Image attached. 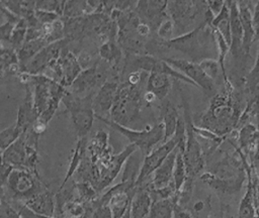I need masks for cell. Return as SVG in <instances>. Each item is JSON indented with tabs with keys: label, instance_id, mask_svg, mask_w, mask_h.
I'll return each mask as SVG.
<instances>
[{
	"label": "cell",
	"instance_id": "cell-1",
	"mask_svg": "<svg viewBox=\"0 0 259 218\" xmlns=\"http://www.w3.org/2000/svg\"><path fill=\"white\" fill-rule=\"evenodd\" d=\"M223 91L210 98L208 107L192 115L193 123L200 128L207 129L224 137L234 131L245 110L243 101L246 98L238 92L231 81L224 84Z\"/></svg>",
	"mask_w": 259,
	"mask_h": 218
},
{
	"label": "cell",
	"instance_id": "cell-2",
	"mask_svg": "<svg viewBox=\"0 0 259 218\" xmlns=\"http://www.w3.org/2000/svg\"><path fill=\"white\" fill-rule=\"evenodd\" d=\"M137 150L138 147L130 143L118 153H113L110 146L95 159L91 160L85 155L74 176L77 182L90 183L99 194L113 182L128 156Z\"/></svg>",
	"mask_w": 259,
	"mask_h": 218
},
{
	"label": "cell",
	"instance_id": "cell-3",
	"mask_svg": "<svg viewBox=\"0 0 259 218\" xmlns=\"http://www.w3.org/2000/svg\"><path fill=\"white\" fill-rule=\"evenodd\" d=\"M157 49L162 47L174 49L193 63H200L206 59L218 60V49L213 37V29L208 21L202 22L193 30L169 40H155Z\"/></svg>",
	"mask_w": 259,
	"mask_h": 218
},
{
	"label": "cell",
	"instance_id": "cell-4",
	"mask_svg": "<svg viewBox=\"0 0 259 218\" xmlns=\"http://www.w3.org/2000/svg\"><path fill=\"white\" fill-rule=\"evenodd\" d=\"M146 86L147 82L134 86L126 81H121L109 112V119L126 127L138 121L145 103L144 89H146Z\"/></svg>",
	"mask_w": 259,
	"mask_h": 218
},
{
	"label": "cell",
	"instance_id": "cell-5",
	"mask_svg": "<svg viewBox=\"0 0 259 218\" xmlns=\"http://www.w3.org/2000/svg\"><path fill=\"white\" fill-rule=\"evenodd\" d=\"M29 84L32 87L33 104L38 118L49 124L68 89L45 75H31Z\"/></svg>",
	"mask_w": 259,
	"mask_h": 218
},
{
	"label": "cell",
	"instance_id": "cell-6",
	"mask_svg": "<svg viewBox=\"0 0 259 218\" xmlns=\"http://www.w3.org/2000/svg\"><path fill=\"white\" fill-rule=\"evenodd\" d=\"M49 187L44 183L39 174L20 169H14L9 175L6 183L2 186V195L6 196L7 202L26 203Z\"/></svg>",
	"mask_w": 259,
	"mask_h": 218
},
{
	"label": "cell",
	"instance_id": "cell-7",
	"mask_svg": "<svg viewBox=\"0 0 259 218\" xmlns=\"http://www.w3.org/2000/svg\"><path fill=\"white\" fill-rule=\"evenodd\" d=\"M38 137L39 135L35 134L31 128L28 129L14 143L1 151V160L8 162L14 169L38 174Z\"/></svg>",
	"mask_w": 259,
	"mask_h": 218
},
{
	"label": "cell",
	"instance_id": "cell-8",
	"mask_svg": "<svg viewBox=\"0 0 259 218\" xmlns=\"http://www.w3.org/2000/svg\"><path fill=\"white\" fill-rule=\"evenodd\" d=\"M167 10L174 22L176 36H179L193 30L204 22L208 7L206 1L177 0L168 1Z\"/></svg>",
	"mask_w": 259,
	"mask_h": 218
},
{
	"label": "cell",
	"instance_id": "cell-9",
	"mask_svg": "<svg viewBox=\"0 0 259 218\" xmlns=\"http://www.w3.org/2000/svg\"><path fill=\"white\" fill-rule=\"evenodd\" d=\"M180 94L183 104V118L186 126V142L183 151V157L187 173L186 180L194 182L195 178L200 175L204 168V157L202 146L198 141V137L194 130L193 118L188 102L186 100V97L183 95L182 91H180Z\"/></svg>",
	"mask_w": 259,
	"mask_h": 218
},
{
	"label": "cell",
	"instance_id": "cell-10",
	"mask_svg": "<svg viewBox=\"0 0 259 218\" xmlns=\"http://www.w3.org/2000/svg\"><path fill=\"white\" fill-rule=\"evenodd\" d=\"M94 95V93H90L85 96H77L68 90V93L62 100L67 112L71 116L78 138L87 137L94 119H96V113L93 107Z\"/></svg>",
	"mask_w": 259,
	"mask_h": 218
},
{
	"label": "cell",
	"instance_id": "cell-11",
	"mask_svg": "<svg viewBox=\"0 0 259 218\" xmlns=\"http://www.w3.org/2000/svg\"><path fill=\"white\" fill-rule=\"evenodd\" d=\"M95 118L102 121L103 123L111 127L113 130L117 131L118 133L126 137L130 140L131 144H134L138 147L143 158L154 149L155 145H157L160 142H163L164 140V126L161 122L153 126H150L147 129L145 128L143 130H135L131 127L122 126L110 120L109 118L97 114L95 115Z\"/></svg>",
	"mask_w": 259,
	"mask_h": 218
},
{
	"label": "cell",
	"instance_id": "cell-12",
	"mask_svg": "<svg viewBox=\"0 0 259 218\" xmlns=\"http://www.w3.org/2000/svg\"><path fill=\"white\" fill-rule=\"evenodd\" d=\"M163 60L191 80L207 97L212 98L218 94L215 82L205 74L198 63H193L186 59L175 58H164Z\"/></svg>",
	"mask_w": 259,
	"mask_h": 218
},
{
	"label": "cell",
	"instance_id": "cell-13",
	"mask_svg": "<svg viewBox=\"0 0 259 218\" xmlns=\"http://www.w3.org/2000/svg\"><path fill=\"white\" fill-rule=\"evenodd\" d=\"M70 40L68 38H64L48 44L39 52H37L24 67H22L21 71L30 75H41L51 63L61 57L63 50L68 46Z\"/></svg>",
	"mask_w": 259,
	"mask_h": 218
},
{
	"label": "cell",
	"instance_id": "cell-14",
	"mask_svg": "<svg viewBox=\"0 0 259 218\" xmlns=\"http://www.w3.org/2000/svg\"><path fill=\"white\" fill-rule=\"evenodd\" d=\"M167 6L168 1L165 0H141L137 2L135 11L140 20L148 24L153 32H156L159 26L170 18Z\"/></svg>",
	"mask_w": 259,
	"mask_h": 218
},
{
	"label": "cell",
	"instance_id": "cell-15",
	"mask_svg": "<svg viewBox=\"0 0 259 218\" xmlns=\"http://www.w3.org/2000/svg\"><path fill=\"white\" fill-rule=\"evenodd\" d=\"M177 147V142L174 137L168 141L162 143L158 147L154 148L148 155L143 158L140 174L137 180V188L147 182L153 175V173L163 164L166 157Z\"/></svg>",
	"mask_w": 259,
	"mask_h": 218
},
{
	"label": "cell",
	"instance_id": "cell-16",
	"mask_svg": "<svg viewBox=\"0 0 259 218\" xmlns=\"http://www.w3.org/2000/svg\"><path fill=\"white\" fill-rule=\"evenodd\" d=\"M245 173L246 171H243L234 177H219L213 173L206 172L200 175V179L217 193L223 195H234L240 192L245 180Z\"/></svg>",
	"mask_w": 259,
	"mask_h": 218
},
{
	"label": "cell",
	"instance_id": "cell-17",
	"mask_svg": "<svg viewBox=\"0 0 259 218\" xmlns=\"http://www.w3.org/2000/svg\"><path fill=\"white\" fill-rule=\"evenodd\" d=\"M121 80L119 78L108 79L95 93L93 99V107L97 115L110 112Z\"/></svg>",
	"mask_w": 259,
	"mask_h": 218
},
{
	"label": "cell",
	"instance_id": "cell-18",
	"mask_svg": "<svg viewBox=\"0 0 259 218\" xmlns=\"http://www.w3.org/2000/svg\"><path fill=\"white\" fill-rule=\"evenodd\" d=\"M230 6V22H231V34L232 42L230 46V52L233 58L238 62H244L245 56L243 51V28L239 14L238 1H229Z\"/></svg>",
	"mask_w": 259,
	"mask_h": 218
},
{
	"label": "cell",
	"instance_id": "cell-19",
	"mask_svg": "<svg viewBox=\"0 0 259 218\" xmlns=\"http://www.w3.org/2000/svg\"><path fill=\"white\" fill-rule=\"evenodd\" d=\"M24 88H25L24 99L18 107L17 116H16V120H15L16 125L22 131V133H24L28 129H30L32 124L39 117L34 108L33 92H32L31 85L26 84V85H24Z\"/></svg>",
	"mask_w": 259,
	"mask_h": 218
},
{
	"label": "cell",
	"instance_id": "cell-20",
	"mask_svg": "<svg viewBox=\"0 0 259 218\" xmlns=\"http://www.w3.org/2000/svg\"><path fill=\"white\" fill-rule=\"evenodd\" d=\"M255 3L251 1H238L239 14L243 28V51L250 56V49L254 42L255 32L253 27V10Z\"/></svg>",
	"mask_w": 259,
	"mask_h": 218
},
{
	"label": "cell",
	"instance_id": "cell-21",
	"mask_svg": "<svg viewBox=\"0 0 259 218\" xmlns=\"http://www.w3.org/2000/svg\"><path fill=\"white\" fill-rule=\"evenodd\" d=\"M178 152V147H176L163 161V164L153 173L150 179V186L153 189H162L170 184L173 181V173H174V166L175 159Z\"/></svg>",
	"mask_w": 259,
	"mask_h": 218
},
{
	"label": "cell",
	"instance_id": "cell-22",
	"mask_svg": "<svg viewBox=\"0 0 259 218\" xmlns=\"http://www.w3.org/2000/svg\"><path fill=\"white\" fill-rule=\"evenodd\" d=\"M59 63L63 74L62 85L68 89L79 76V74L83 71L82 67L78 62L77 56L72 50H70L69 46L63 50L61 57L59 58Z\"/></svg>",
	"mask_w": 259,
	"mask_h": 218
},
{
	"label": "cell",
	"instance_id": "cell-23",
	"mask_svg": "<svg viewBox=\"0 0 259 218\" xmlns=\"http://www.w3.org/2000/svg\"><path fill=\"white\" fill-rule=\"evenodd\" d=\"M24 205L35 214L54 217L56 212V195L48 189L28 200Z\"/></svg>",
	"mask_w": 259,
	"mask_h": 218
},
{
	"label": "cell",
	"instance_id": "cell-24",
	"mask_svg": "<svg viewBox=\"0 0 259 218\" xmlns=\"http://www.w3.org/2000/svg\"><path fill=\"white\" fill-rule=\"evenodd\" d=\"M152 203V197L146 183H144L142 186L138 187L137 193L133 198L131 204V218H147Z\"/></svg>",
	"mask_w": 259,
	"mask_h": 218
},
{
	"label": "cell",
	"instance_id": "cell-25",
	"mask_svg": "<svg viewBox=\"0 0 259 218\" xmlns=\"http://www.w3.org/2000/svg\"><path fill=\"white\" fill-rule=\"evenodd\" d=\"M180 115L178 114L177 108L169 100H165L161 105L160 118L161 123L164 126V140L162 143L168 141L173 137Z\"/></svg>",
	"mask_w": 259,
	"mask_h": 218
},
{
	"label": "cell",
	"instance_id": "cell-26",
	"mask_svg": "<svg viewBox=\"0 0 259 218\" xmlns=\"http://www.w3.org/2000/svg\"><path fill=\"white\" fill-rule=\"evenodd\" d=\"M172 78L168 75L152 72L149 73L148 79H147V86L146 91L152 92L157 100L164 101L167 95L170 92L171 84H172Z\"/></svg>",
	"mask_w": 259,
	"mask_h": 218
},
{
	"label": "cell",
	"instance_id": "cell-27",
	"mask_svg": "<svg viewBox=\"0 0 259 218\" xmlns=\"http://www.w3.org/2000/svg\"><path fill=\"white\" fill-rule=\"evenodd\" d=\"M259 141V128L253 124L248 123L243 125L238 132V142L243 153L253 154L257 143Z\"/></svg>",
	"mask_w": 259,
	"mask_h": 218
},
{
	"label": "cell",
	"instance_id": "cell-28",
	"mask_svg": "<svg viewBox=\"0 0 259 218\" xmlns=\"http://www.w3.org/2000/svg\"><path fill=\"white\" fill-rule=\"evenodd\" d=\"M87 143H88V138L87 137L78 138L77 144H76V146H75V148L73 150V154H72V157H71L70 162H69L67 174H66L65 179L63 180V182H62V184H61L59 189L65 188V186L68 183V181L75 175L76 171L78 170L79 166L81 165L82 160L84 159V157L86 155Z\"/></svg>",
	"mask_w": 259,
	"mask_h": 218
},
{
	"label": "cell",
	"instance_id": "cell-29",
	"mask_svg": "<svg viewBox=\"0 0 259 218\" xmlns=\"http://www.w3.org/2000/svg\"><path fill=\"white\" fill-rule=\"evenodd\" d=\"M108 147H110L108 143V134L105 130L100 129L90 139H88L86 156L91 160L95 159Z\"/></svg>",
	"mask_w": 259,
	"mask_h": 218
},
{
	"label": "cell",
	"instance_id": "cell-30",
	"mask_svg": "<svg viewBox=\"0 0 259 218\" xmlns=\"http://www.w3.org/2000/svg\"><path fill=\"white\" fill-rule=\"evenodd\" d=\"M211 27L218 30L222 36L225 38V40L230 44L232 42V34H231V22H230V6L229 1L225 2V5L221 12L214 16Z\"/></svg>",
	"mask_w": 259,
	"mask_h": 218
},
{
	"label": "cell",
	"instance_id": "cell-31",
	"mask_svg": "<svg viewBox=\"0 0 259 218\" xmlns=\"http://www.w3.org/2000/svg\"><path fill=\"white\" fill-rule=\"evenodd\" d=\"M177 202V196L169 199L153 201L147 218H172L174 216V209Z\"/></svg>",
	"mask_w": 259,
	"mask_h": 218
},
{
	"label": "cell",
	"instance_id": "cell-32",
	"mask_svg": "<svg viewBox=\"0 0 259 218\" xmlns=\"http://www.w3.org/2000/svg\"><path fill=\"white\" fill-rule=\"evenodd\" d=\"M49 41L46 38H39L35 40L25 41L20 49L17 50V56L19 60L20 67H24L37 52H39L45 46H47Z\"/></svg>",
	"mask_w": 259,
	"mask_h": 218
},
{
	"label": "cell",
	"instance_id": "cell-33",
	"mask_svg": "<svg viewBox=\"0 0 259 218\" xmlns=\"http://www.w3.org/2000/svg\"><path fill=\"white\" fill-rule=\"evenodd\" d=\"M0 5L19 16L20 18L27 19L35 14V1H0Z\"/></svg>",
	"mask_w": 259,
	"mask_h": 218
},
{
	"label": "cell",
	"instance_id": "cell-34",
	"mask_svg": "<svg viewBox=\"0 0 259 218\" xmlns=\"http://www.w3.org/2000/svg\"><path fill=\"white\" fill-rule=\"evenodd\" d=\"M238 218H257L254 203V193L251 180L248 178V184L244 197L241 199L238 209Z\"/></svg>",
	"mask_w": 259,
	"mask_h": 218
},
{
	"label": "cell",
	"instance_id": "cell-35",
	"mask_svg": "<svg viewBox=\"0 0 259 218\" xmlns=\"http://www.w3.org/2000/svg\"><path fill=\"white\" fill-rule=\"evenodd\" d=\"M142 162H143V160L142 161L140 160V157L138 156V154L136 152H134L131 156H128V158L126 159V161L124 164L121 182L136 186L137 180H138V177L140 174V170L142 167Z\"/></svg>",
	"mask_w": 259,
	"mask_h": 218
},
{
	"label": "cell",
	"instance_id": "cell-36",
	"mask_svg": "<svg viewBox=\"0 0 259 218\" xmlns=\"http://www.w3.org/2000/svg\"><path fill=\"white\" fill-rule=\"evenodd\" d=\"M186 179H187V173H186L183 152L178 149L176 159H175L174 173H173V181H174L177 192H179L180 189L183 187Z\"/></svg>",
	"mask_w": 259,
	"mask_h": 218
},
{
	"label": "cell",
	"instance_id": "cell-37",
	"mask_svg": "<svg viewBox=\"0 0 259 218\" xmlns=\"http://www.w3.org/2000/svg\"><path fill=\"white\" fill-rule=\"evenodd\" d=\"M26 32H27V23H26L25 19L21 18L19 20V22L16 24L8 44L17 51L18 49L21 48V46L25 42Z\"/></svg>",
	"mask_w": 259,
	"mask_h": 218
},
{
	"label": "cell",
	"instance_id": "cell-38",
	"mask_svg": "<svg viewBox=\"0 0 259 218\" xmlns=\"http://www.w3.org/2000/svg\"><path fill=\"white\" fill-rule=\"evenodd\" d=\"M74 187L78 194L77 197L85 203L93 202L99 197L97 191L88 182H74Z\"/></svg>",
	"mask_w": 259,
	"mask_h": 218
},
{
	"label": "cell",
	"instance_id": "cell-39",
	"mask_svg": "<svg viewBox=\"0 0 259 218\" xmlns=\"http://www.w3.org/2000/svg\"><path fill=\"white\" fill-rule=\"evenodd\" d=\"M22 134V131L18 128L16 123L14 122L11 126L1 130L0 132V143H1V151L5 150L12 143H14Z\"/></svg>",
	"mask_w": 259,
	"mask_h": 218
},
{
	"label": "cell",
	"instance_id": "cell-40",
	"mask_svg": "<svg viewBox=\"0 0 259 218\" xmlns=\"http://www.w3.org/2000/svg\"><path fill=\"white\" fill-rule=\"evenodd\" d=\"M17 64H19L17 51L14 48H12L9 44H7V46H4L3 44H1V73H2V76L11 66L17 65Z\"/></svg>",
	"mask_w": 259,
	"mask_h": 218
},
{
	"label": "cell",
	"instance_id": "cell-41",
	"mask_svg": "<svg viewBox=\"0 0 259 218\" xmlns=\"http://www.w3.org/2000/svg\"><path fill=\"white\" fill-rule=\"evenodd\" d=\"M65 5H66V1H58V0L35 1V9L36 10H42V11L56 13L61 17H63Z\"/></svg>",
	"mask_w": 259,
	"mask_h": 218
},
{
	"label": "cell",
	"instance_id": "cell-42",
	"mask_svg": "<svg viewBox=\"0 0 259 218\" xmlns=\"http://www.w3.org/2000/svg\"><path fill=\"white\" fill-rule=\"evenodd\" d=\"M199 66L201 67V69L205 72V74L212 79L214 82L218 81L219 77H220V73L222 74V70L220 67V64L218 62V60L214 59H206L201 61L200 63H198ZM223 76V74H222ZM224 79V78H223Z\"/></svg>",
	"mask_w": 259,
	"mask_h": 218
},
{
	"label": "cell",
	"instance_id": "cell-43",
	"mask_svg": "<svg viewBox=\"0 0 259 218\" xmlns=\"http://www.w3.org/2000/svg\"><path fill=\"white\" fill-rule=\"evenodd\" d=\"M174 32H175V26L171 18L165 20L156 31L157 37L161 40H169L174 38L175 37Z\"/></svg>",
	"mask_w": 259,
	"mask_h": 218
},
{
	"label": "cell",
	"instance_id": "cell-44",
	"mask_svg": "<svg viewBox=\"0 0 259 218\" xmlns=\"http://www.w3.org/2000/svg\"><path fill=\"white\" fill-rule=\"evenodd\" d=\"M19 22V21H18ZM18 22L14 21H5L2 22L0 25V37H1V42H6L7 44L9 43L10 37L12 35V32Z\"/></svg>",
	"mask_w": 259,
	"mask_h": 218
},
{
	"label": "cell",
	"instance_id": "cell-45",
	"mask_svg": "<svg viewBox=\"0 0 259 218\" xmlns=\"http://www.w3.org/2000/svg\"><path fill=\"white\" fill-rule=\"evenodd\" d=\"M77 59H78L80 66L82 67V70L89 69L98 62L97 59H94L93 56L89 51H86V50H81L77 54Z\"/></svg>",
	"mask_w": 259,
	"mask_h": 218
},
{
	"label": "cell",
	"instance_id": "cell-46",
	"mask_svg": "<svg viewBox=\"0 0 259 218\" xmlns=\"http://www.w3.org/2000/svg\"><path fill=\"white\" fill-rule=\"evenodd\" d=\"M35 16H36L37 20L42 25L44 24L53 23L56 20H58L59 18H61V16H59L56 13H52V12H48V11H42V10H36V9H35Z\"/></svg>",
	"mask_w": 259,
	"mask_h": 218
},
{
	"label": "cell",
	"instance_id": "cell-47",
	"mask_svg": "<svg viewBox=\"0 0 259 218\" xmlns=\"http://www.w3.org/2000/svg\"><path fill=\"white\" fill-rule=\"evenodd\" d=\"M1 208L5 218H22L18 211L3 198L1 199Z\"/></svg>",
	"mask_w": 259,
	"mask_h": 218
},
{
	"label": "cell",
	"instance_id": "cell-48",
	"mask_svg": "<svg viewBox=\"0 0 259 218\" xmlns=\"http://www.w3.org/2000/svg\"><path fill=\"white\" fill-rule=\"evenodd\" d=\"M253 27L255 32L254 41H259V1L255 3L253 10Z\"/></svg>",
	"mask_w": 259,
	"mask_h": 218
},
{
	"label": "cell",
	"instance_id": "cell-49",
	"mask_svg": "<svg viewBox=\"0 0 259 218\" xmlns=\"http://www.w3.org/2000/svg\"><path fill=\"white\" fill-rule=\"evenodd\" d=\"M174 218H194L193 214L184 206L176 204L174 209Z\"/></svg>",
	"mask_w": 259,
	"mask_h": 218
},
{
	"label": "cell",
	"instance_id": "cell-50",
	"mask_svg": "<svg viewBox=\"0 0 259 218\" xmlns=\"http://www.w3.org/2000/svg\"><path fill=\"white\" fill-rule=\"evenodd\" d=\"M13 170H14V168L11 165H9L6 161L1 160V185L2 186L6 183L9 175L11 174V172Z\"/></svg>",
	"mask_w": 259,
	"mask_h": 218
},
{
	"label": "cell",
	"instance_id": "cell-51",
	"mask_svg": "<svg viewBox=\"0 0 259 218\" xmlns=\"http://www.w3.org/2000/svg\"><path fill=\"white\" fill-rule=\"evenodd\" d=\"M226 1H220V0H210V1H206L207 7L208 9L211 11V13L217 16L221 10L223 9L224 5H225Z\"/></svg>",
	"mask_w": 259,
	"mask_h": 218
},
{
	"label": "cell",
	"instance_id": "cell-52",
	"mask_svg": "<svg viewBox=\"0 0 259 218\" xmlns=\"http://www.w3.org/2000/svg\"><path fill=\"white\" fill-rule=\"evenodd\" d=\"M47 127H48V123H47V122H45L42 119L37 118V120L32 124V126H31V130H32L35 134H37V135H41V134L46 131Z\"/></svg>",
	"mask_w": 259,
	"mask_h": 218
},
{
	"label": "cell",
	"instance_id": "cell-53",
	"mask_svg": "<svg viewBox=\"0 0 259 218\" xmlns=\"http://www.w3.org/2000/svg\"><path fill=\"white\" fill-rule=\"evenodd\" d=\"M251 167L254 171V173L256 174V176L259 179V141L257 143V146L252 154V160H251Z\"/></svg>",
	"mask_w": 259,
	"mask_h": 218
},
{
	"label": "cell",
	"instance_id": "cell-54",
	"mask_svg": "<svg viewBox=\"0 0 259 218\" xmlns=\"http://www.w3.org/2000/svg\"><path fill=\"white\" fill-rule=\"evenodd\" d=\"M144 100H145V103H147V104H152V103H154V102L157 100V98H156V96H155L152 92L145 91Z\"/></svg>",
	"mask_w": 259,
	"mask_h": 218
},
{
	"label": "cell",
	"instance_id": "cell-55",
	"mask_svg": "<svg viewBox=\"0 0 259 218\" xmlns=\"http://www.w3.org/2000/svg\"><path fill=\"white\" fill-rule=\"evenodd\" d=\"M204 206H205L204 201H197V202L193 205V210H194L195 212H201V211H203Z\"/></svg>",
	"mask_w": 259,
	"mask_h": 218
},
{
	"label": "cell",
	"instance_id": "cell-56",
	"mask_svg": "<svg viewBox=\"0 0 259 218\" xmlns=\"http://www.w3.org/2000/svg\"><path fill=\"white\" fill-rule=\"evenodd\" d=\"M121 218H131V206L128 207V209L126 210V212L123 214Z\"/></svg>",
	"mask_w": 259,
	"mask_h": 218
}]
</instances>
